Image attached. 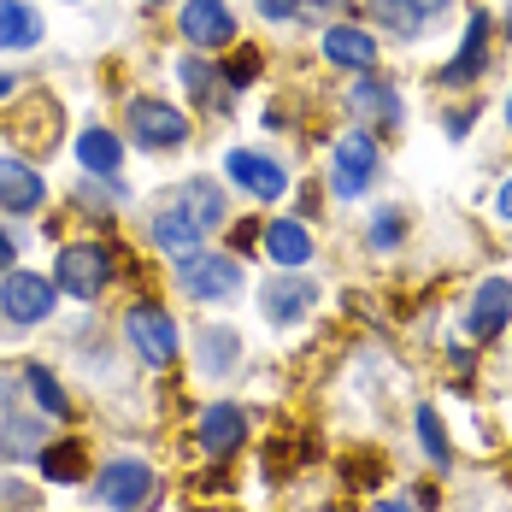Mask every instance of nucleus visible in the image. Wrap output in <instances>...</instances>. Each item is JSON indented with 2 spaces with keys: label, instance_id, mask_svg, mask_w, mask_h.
Returning a JSON list of instances; mask_svg holds the SVG:
<instances>
[{
  "label": "nucleus",
  "instance_id": "obj_14",
  "mask_svg": "<svg viewBox=\"0 0 512 512\" xmlns=\"http://www.w3.org/2000/svg\"><path fill=\"white\" fill-rule=\"evenodd\" d=\"M248 436V412L242 407H206L201 412V430H195V442H201V454H230L236 442Z\"/></svg>",
  "mask_w": 512,
  "mask_h": 512
},
{
  "label": "nucleus",
  "instance_id": "obj_30",
  "mask_svg": "<svg viewBox=\"0 0 512 512\" xmlns=\"http://www.w3.org/2000/svg\"><path fill=\"white\" fill-rule=\"evenodd\" d=\"M12 254H18V248H12V236H6V230H0V277H6V271H12Z\"/></svg>",
  "mask_w": 512,
  "mask_h": 512
},
{
  "label": "nucleus",
  "instance_id": "obj_8",
  "mask_svg": "<svg viewBox=\"0 0 512 512\" xmlns=\"http://www.w3.org/2000/svg\"><path fill=\"white\" fill-rule=\"evenodd\" d=\"M130 130L142 148H177L189 136V118L165 101H130Z\"/></svg>",
  "mask_w": 512,
  "mask_h": 512
},
{
  "label": "nucleus",
  "instance_id": "obj_20",
  "mask_svg": "<svg viewBox=\"0 0 512 512\" xmlns=\"http://www.w3.org/2000/svg\"><path fill=\"white\" fill-rule=\"evenodd\" d=\"M77 159H83V171L112 177V171H118V159H124V148H118V136H112V130H83V136H77Z\"/></svg>",
  "mask_w": 512,
  "mask_h": 512
},
{
  "label": "nucleus",
  "instance_id": "obj_3",
  "mask_svg": "<svg viewBox=\"0 0 512 512\" xmlns=\"http://www.w3.org/2000/svg\"><path fill=\"white\" fill-rule=\"evenodd\" d=\"M59 301V283L48 277H36V271H6L0 277V312L12 318V324H42Z\"/></svg>",
  "mask_w": 512,
  "mask_h": 512
},
{
  "label": "nucleus",
  "instance_id": "obj_2",
  "mask_svg": "<svg viewBox=\"0 0 512 512\" xmlns=\"http://www.w3.org/2000/svg\"><path fill=\"white\" fill-rule=\"evenodd\" d=\"M154 465H142V460H112L95 477V501L112 512H148L154 507Z\"/></svg>",
  "mask_w": 512,
  "mask_h": 512
},
{
  "label": "nucleus",
  "instance_id": "obj_7",
  "mask_svg": "<svg viewBox=\"0 0 512 512\" xmlns=\"http://www.w3.org/2000/svg\"><path fill=\"white\" fill-rule=\"evenodd\" d=\"M507 324H512V283L507 277L477 283V295H471V307H465V330H471L477 342H489V336H501Z\"/></svg>",
  "mask_w": 512,
  "mask_h": 512
},
{
  "label": "nucleus",
  "instance_id": "obj_27",
  "mask_svg": "<svg viewBox=\"0 0 512 512\" xmlns=\"http://www.w3.org/2000/svg\"><path fill=\"white\" fill-rule=\"evenodd\" d=\"M401 230H407V218H401L395 206H383V212L371 218V248H395V242H401Z\"/></svg>",
  "mask_w": 512,
  "mask_h": 512
},
{
  "label": "nucleus",
  "instance_id": "obj_16",
  "mask_svg": "<svg viewBox=\"0 0 512 512\" xmlns=\"http://www.w3.org/2000/svg\"><path fill=\"white\" fill-rule=\"evenodd\" d=\"M265 254L277 259V265H307L312 259V236L307 224H295V218H277V224H265Z\"/></svg>",
  "mask_w": 512,
  "mask_h": 512
},
{
  "label": "nucleus",
  "instance_id": "obj_23",
  "mask_svg": "<svg viewBox=\"0 0 512 512\" xmlns=\"http://www.w3.org/2000/svg\"><path fill=\"white\" fill-rule=\"evenodd\" d=\"M236 354H242V342H236V330H230V324H212V330L201 336V359H206V371H212V377H218V371H230Z\"/></svg>",
  "mask_w": 512,
  "mask_h": 512
},
{
  "label": "nucleus",
  "instance_id": "obj_10",
  "mask_svg": "<svg viewBox=\"0 0 512 512\" xmlns=\"http://www.w3.org/2000/svg\"><path fill=\"white\" fill-rule=\"evenodd\" d=\"M312 301H318V283H312V277H277V283H265L259 312H265L271 324H295V318L312 312Z\"/></svg>",
  "mask_w": 512,
  "mask_h": 512
},
{
  "label": "nucleus",
  "instance_id": "obj_12",
  "mask_svg": "<svg viewBox=\"0 0 512 512\" xmlns=\"http://www.w3.org/2000/svg\"><path fill=\"white\" fill-rule=\"evenodd\" d=\"M42 195H48V183L36 177V165L0 154V206H6V212H36Z\"/></svg>",
  "mask_w": 512,
  "mask_h": 512
},
{
  "label": "nucleus",
  "instance_id": "obj_19",
  "mask_svg": "<svg viewBox=\"0 0 512 512\" xmlns=\"http://www.w3.org/2000/svg\"><path fill=\"white\" fill-rule=\"evenodd\" d=\"M371 6H377V18H383V24H395L401 36H412V30H418V24H430L448 0H371Z\"/></svg>",
  "mask_w": 512,
  "mask_h": 512
},
{
  "label": "nucleus",
  "instance_id": "obj_28",
  "mask_svg": "<svg viewBox=\"0 0 512 512\" xmlns=\"http://www.w3.org/2000/svg\"><path fill=\"white\" fill-rule=\"evenodd\" d=\"M177 77H183V89H195L201 101L218 89V77H212V65H206V59H183V71H177Z\"/></svg>",
  "mask_w": 512,
  "mask_h": 512
},
{
  "label": "nucleus",
  "instance_id": "obj_24",
  "mask_svg": "<svg viewBox=\"0 0 512 512\" xmlns=\"http://www.w3.org/2000/svg\"><path fill=\"white\" fill-rule=\"evenodd\" d=\"M24 389H30V395H36V407L53 412V418H65V412H71V401H65V389H59V377H53L48 365H30V371H24Z\"/></svg>",
  "mask_w": 512,
  "mask_h": 512
},
{
  "label": "nucleus",
  "instance_id": "obj_6",
  "mask_svg": "<svg viewBox=\"0 0 512 512\" xmlns=\"http://www.w3.org/2000/svg\"><path fill=\"white\" fill-rule=\"evenodd\" d=\"M177 283H183L189 301H224V295H236L242 265H236L230 254H189L183 271H177Z\"/></svg>",
  "mask_w": 512,
  "mask_h": 512
},
{
  "label": "nucleus",
  "instance_id": "obj_21",
  "mask_svg": "<svg viewBox=\"0 0 512 512\" xmlns=\"http://www.w3.org/2000/svg\"><path fill=\"white\" fill-rule=\"evenodd\" d=\"M177 206H183L195 224H218V218H224V189H218V183H206V177H195V183H183Z\"/></svg>",
  "mask_w": 512,
  "mask_h": 512
},
{
  "label": "nucleus",
  "instance_id": "obj_25",
  "mask_svg": "<svg viewBox=\"0 0 512 512\" xmlns=\"http://www.w3.org/2000/svg\"><path fill=\"white\" fill-rule=\"evenodd\" d=\"M354 112L359 118H383V124H395V118H401V101H395V89H383V83H359L354 89Z\"/></svg>",
  "mask_w": 512,
  "mask_h": 512
},
{
  "label": "nucleus",
  "instance_id": "obj_17",
  "mask_svg": "<svg viewBox=\"0 0 512 512\" xmlns=\"http://www.w3.org/2000/svg\"><path fill=\"white\" fill-rule=\"evenodd\" d=\"M42 42V12L30 0H0V48H36Z\"/></svg>",
  "mask_w": 512,
  "mask_h": 512
},
{
  "label": "nucleus",
  "instance_id": "obj_26",
  "mask_svg": "<svg viewBox=\"0 0 512 512\" xmlns=\"http://www.w3.org/2000/svg\"><path fill=\"white\" fill-rule=\"evenodd\" d=\"M418 448L430 454V465H454V448H448V436H442V418L430 407L418 412Z\"/></svg>",
  "mask_w": 512,
  "mask_h": 512
},
{
  "label": "nucleus",
  "instance_id": "obj_1",
  "mask_svg": "<svg viewBox=\"0 0 512 512\" xmlns=\"http://www.w3.org/2000/svg\"><path fill=\"white\" fill-rule=\"evenodd\" d=\"M53 283L65 295H77V301H95L106 283H112V254H106L101 242H71V248H59Z\"/></svg>",
  "mask_w": 512,
  "mask_h": 512
},
{
  "label": "nucleus",
  "instance_id": "obj_9",
  "mask_svg": "<svg viewBox=\"0 0 512 512\" xmlns=\"http://www.w3.org/2000/svg\"><path fill=\"white\" fill-rule=\"evenodd\" d=\"M183 36L189 48H224L236 42V12L224 0H183Z\"/></svg>",
  "mask_w": 512,
  "mask_h": 512
},
{
  "label": "nucleus",
  "instance_id": "obj_22",
  "mask_svg": "<svg viewBox=\"0 0 512 512\" xmlns=\"http://www.w3.org/2000/svg\"><path fill=\"white\" fill-rule=\"evenodd\" d=\"M36 460H42V477L48 483H77L83 477V448L77 442H48Z\"/></svg>",
  "mask_w": 512,
  "mask_h": 512
},
{
  "label": "nucleus",
  "instance_id": "obj_4",
  "mask_svg": "<svg viewBox=\"0 0 512 512\" xmlns=\"http://www.w3.org/2000/svg\"><path fill=\"white\" fill-rule=\"evenodd\" d=\"M124 336H130V348L142 354V365H154V371H165V365L177 359V324L159 307H130L124 312Z\"/></svg>",
  "mask_w": 512,
  "mask_h": 512
},
{
  "label": "nucleus",
  "instance_id": "obj_13",
  "mask_svg": "<svg viewBox=\"0 0 512 512\" xmlns=\"http://www.w3.org/2000/svg\"><path fill=\"white\" fill-rule=\"evenodd\" d=\"M318 48H324L330 65H348V71H371L377 65V36H365L359 24H330Z\"/></svg>",
  "mask_w": 512,
  "mask_h": 512
},
{
  "label": "nucleus",
  "instance_id": "obj_29",
  "mask_svg": "<svg viewBox=\"0 0 512 512\" xmlns=\"http://www.w3.org/2000/svg\"><path fill=\"white\" fill-rule=\"evenodd\" d=\"M259 12H265V18H295L301 0H259Z\"/></svg>",
  "mask_w": 512,
  "mask_h": 512
},
{
  "label": "nucleus",
  "instance_id": "obj_18",
  "mask_svg": "<svg viewBox=\"0 0 512 512\" xmlns=\"http://www.w3.org/2000/svg\"><path fill=\"white\" fill-rule=\"evenodd\" d=\"M483 42H489V18H483V12H471V30H465V42H460V59L442 71V83H465V77H477V71H483V59H489Z\"/></svg>",
  "mask_w": 512,
  "mask_h": 512
},
{
  "label": "nucleus",
  "instance_id": "obj_34",
  "mask_svg": "<svg viewBox=\"0 0 512 512\" xmlns=\"http://www.w3.org/2000/svg\"><path fill=\"white\" fill-rule=\"evenodd\" d=\"M507 118H512V95H507Z\"/></svg>",
  "mask_w": 512,
  "mask_h": 512
},
{
  "label": "nucleus",
  "instance_id": "obj_32",
  "mask_svg": "<svg viewBox=\"0 0 512 512\" xmlns=\"http://www.w3.org/2000/svg\"><path fill=\"white\" fill-rule=\"evenodd\" d=\"M12 89H18V83H12V77H0V101H6V95H12Z\"/></svg>",
  "mask_w": 512,
  "mask_h": 512
},
{
  "label": "nucleus",
  "instance_id": "obj_33",
  "mask_svg": "<svg viewBox=\"0 0 512 512\" xmlns=\"http://www.w3.org/2000/svg\"><path fill=\"white\" fill-rule=\"evenodd\" d=\"M142 6H165V0H142Z\"/></svg>",
  "mask_w": 512,
  "mask_h": 512
},
{
  "label": "nucleus",
  "instance_id": "obj_15",
  "mask_svg": "<svg viewBox=\"0 0 512 512\" xmlns=\"http://www.w3.org/2000/svg\"><path fill=\"white\" fill-rule=\"evenodd\" d=\"M201 230L206 224H195L183 206H165V212L154 218V248L171 254V259H189V254H201Z\"/></svg>",
  "mask_w": 512,
  "mask_h": 512
},
{
  "label": "nucleus",
  "instance_id": "obj_5",
  "mask_svg": "<svg viewBox=\"0 0 512 512\" xmlns=\"http://www.w3.org/2000/svg\"><path fill=\"white\" fill-rule=\"evenodd\" d=\"M371 177H377V142L354 130V136H342L336 142V154H330V183H336V195L342 201H354L371 189Z\"/></svg>",
  "mask_w": 512,
  "mask_h": 512
},
{
  "label": "nucleus",
  "instance_id": "obj_31",
  "mask_svg": "<svg viewBox=\"0 0 512 512\" xmlns=\"http://www.w3.org/2000/svg\"><path fill=\"white\" fill-rule=\"evenodd\" d=\"M495 212H501V218H512V183H501V195H495Z\"/></svg>",
  "mask_w": 512,
  "mask_h": 512
},
{
  "label": "nucleus",
  "instance_id": "obj_11",
  "mask_svg": "<svg viewBox=\"0 0 512 512\" xmlns=\"http://www.w3.org/2000/svg\"><path fill=\"white\" fill-rule=\"evenodd\" d=\"M224 171H230V183H236V189H248V195H259V201H277V195L289 189V183H283V165H277V159H265V154H248V148L224 159Z\"/></svg>",
  "mask_w": 512,
  "mask_h": 512
},
{
  "label": "nucleus",
  "instance_id": "obj_35",
  "mask_svg": "<svg viewBox=\"0 0 512 512\" xmlns=\"http://www.w3.org/2000/svg\"><path fill=\"white\" fill-rule=\"evenodd\" d=\"M318 6H336V0H318Z\"/></svg>",
  "mask_w": 512,
  "mask_h": 512
}]
</instances>
